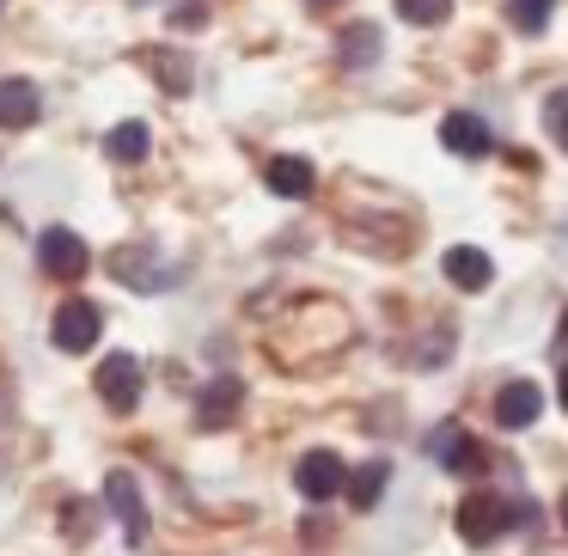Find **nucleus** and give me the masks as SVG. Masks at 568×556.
<instances>
[{
	"instance_id": "nucleus-6",
	"label": "nucleus",
	"mask_w": 568,
	"mask_h": 556,
	"mask_svg": "<svg viewBox=\"0 0 568 556\" xmlns=\"http://www.w3.org/2000/svg\"><path fill=\"white\" fill-rule=\"evenodd\" d=\"M343 483H348V471L336 453H306L294 465V489L306 495V502H331V495H343Z\"/></svg>"
},
{
	"instance_id": "nucleus-8",
	"label": "nucleus",
	"mask_w": 568,
	"mask_h": 556,
	"mask_svg": "<svg viewBox=\"0 0 568 556\" xmlns=\"http://www.w3.org/2000/svg\"><path fill=\"white\" fill-rule=\"evenodd\" d=\"M538 410H544V392L531 380H507L501 392H495V422H501V428H531Z\"/></svg>"
},
{
	"instance_id": "nucleus-20",
	"label": "nucleus",
	"mask_w": 568,
	"mask_h": 556,
	"mask_svg": "<svg viewBox=\"0 0 568 556\" xmlns=\"http://www.w3.org/2000/svg\"><path fill=\"white\" fill-rule=\"evenodd\" d=\"M507 13H514V31H526V38H538V31L550 26V0H514Z\"/></svg>"
},
{
	"instance_id": "nucleus-16",
	"label": "nucleus",
	"mask_w": 568,
	"mask_h": 556,
	"mask_svg": "<svg viewBox=\"0 0 568 556\" xmlns=\"http://www.w3.org/2000/svg\"><path fill=\"white\" fill-rule=\"evenodd\" d=\"M385 477H392V465H385V458H373V465H361L355 477L343 483V489H348V502H355V507H373V502H379V489H385Z\"/></svg>"
},
{
	"instance_id": "nucleus-13",
	"label": "nucleus",
	"mask_w": 568,
	"mask_h": 556,
	"mask_svg": "<svg viewBox=\"0 0 568 556\" xmlns=\"http://www.w3.org/2000/svg\"><path fill=\"white\" fill-rule=\"evenodd\" d=\"M263 178H270V190H275V196H287V202L312 196V184H318V172H312V160H294V153H282V160H270V165H263Z\"/></svg>"
},
{
	"instance_id": "nucleus-1",
	"label": "nucleus",
	"mask_w": 568,
	"mask_h": 556,
	"mask_svg": "<svg viewBox=\"0 0 568 556\" xmlns=\"http://www.w3.org/2000/svg\"><path fill=\"white\" fill-rule=\"evenodd\" d=\"M507 526H538V507L507 502V495H495V489H477V495L458 502V538L465 544H489V538H501Z\"/></svg>"
},
{
	"instance_id": "nucleus-15",
	"label": "nucleus",
	"mask_w": 568,
	"mask_h": 556,
	"mask_svg": "<svg viewBox=\"0 0 568 556\" xmlns=\"http://www.w3.org/2000/svg\"><path fill=\"white\" fill-rule=\"evenodd\" d=\"M148 148H153L148 123H116L111 135H104V153H111L116 165H141V160H148Z\"/></svg>"
},
{
	"instance_id": "nucleus-24",
	"label": "nucleus",
	"mask_w": 568,
	"mask_h": 556,
	"mask_svg": "<svg viewBox=\"0 0 568 556\" xmlns=\"http://www.w3.org/2000/svg\"><path fill=\"white\" fill-rule=\"evenodd\" d=\"M562 336H568V319H562Z\"/></svg>"
},
{
	"instance_id": "nucleus-14",
	"label": "nucleus",
	"mask_w": 568,
	"mask_h": 556,
	"mask_svg": "<svg viewBox=\"0 0 568 556\" xmlns=\"http://www.w3.org/2000/svg\"><path fill=\"white\" fill-rule=\"evenodd\" d=\"M38 123V87L31 80H0V129H31Z\"/></svg>"
},
{
	"instance_id": "nucleus-11",
	"label": "nucleus",
	"mask_w": 568,
	"mask_h": 556,
	"mask_svg": "<svg viewBox=\"0 0 568 556\" xmlns=\"http://www.w3.org/2000/svg\"><path fill=\"white\" fill-rule=\"evenodd\" d=\"M440 141L453 153H465V160H483V153L495 148V135H489V123H483V117H470V111H453L440 123Z\"/></svg>"
},
{
	"instance_id": "nucleus-12",
	"label": "nucleus",
	"mask_w": 568,
	"mask_h": 556,
	"mask_svg": "<svg viewBox=\"0 0 568 556\" xmlns=\"http://www.w3.org/2000/svg\"><path fill=\"white\" fill-rule=\"evenodd\" d=\"M111 270H116V282L141 287V294H153V287L172 282V270H153V251H148V245H123V251L111 257Z\"/></svg>"
},
{
	"instance_id": "nucleus-7",
	"label": "nucleus",
	"mask_w": 568,
	"mask_h": 556,
	"mask_svg": "<svg viewBox=\"0 0 568 556\" xmlns=\"http://www.w3.org/2000/svg\"><path fill=\"white\" fill-rule=\"evenodd\" d=\"M440 270H446V282H453V287H465V294H483V287L495 282L489 251H477V245H453V251L440 257Z\"/></svg>"
},
{
	"instance_id": "nucleus-4",
	"label": "nucleus",
	"mask_w": 568,
	"mask_h": 556,
	"mask_svg": "<svg viewBox=\"0 0 568 556\" xmlns=\"http://www.w3.org/2000/svg\"><path fill=\"white\" fill-rule=\"evenodd\" d=\"M104 502H111V514L123 519V538L135 544H148V502H141V483L129 477V471H111V477H104Z\"/></svg>"
},
{
	"instance_id": "nucleus-22",
	"label": "nucleus",
	"mask_w": 568,
	"mask_h": 556,
	"mask_svg": "<svg viewBox=\"0 0 568 556\" xmlns=\"http://www.w3.org/2000/svg\"><path fill=\"white\" fill-rule=\"evenodd\" d=\"M562 410H568V361H562Z\"/></svg>"
},
{
	"instance_id": "nucleus-2",
	"label": "nucleus",
	"mask_w": 568,
	"mask_h": 556,
	"mask_svg": "<svg viewBox=\"0 0 568 556\" xmlns=\"http://www.w3.org/2000/svg\"><path fill=\"white\" fill-rule=\"evenodd\" d=\"M99 331H104V312L92 306V300H62V306H55L50 336H55L62 355H87V348L99 343Z\"/></svg>"
},
{
	"instance_id": "nucleus-21",
	"label": "nucleus",
	"mask_w": 568,
	"mask_h": 556,
	"mask_svg": "<svg viewBox=\"0 0 568 556\" xmlns=\"http://www.w3.org/2000/svg\"><path fill=\"white\" fill-rule=\"evenodd\" d=\"M62 526H74V538H87V532H92V514H87V502H68V507H62Z\"/></svg>"
},
{
	"instance_id": "nucleus-18",
	"label": "nucleus",
	"mask_w": 568,
	"mask_h": 556,
	"mask_svg": "<svg viewBox=\"0 0 568 556\" xmlns=\"http://www.w3.org/2000/svg\"><path fill=\"white\" fill-rule=\"evenodd\" d=\"M397 13H404L409 26H446V19H453V0H397Z\"/></svg>"
},
{
	"instance_id": "nucleus-23",
	"label": "nucleus",
	"mask_w": 568,
	"mask_h": 556,
	"mask_svg": "<svg viewBox=\"0 0 568 556\" xmlns=\"http://www.w3.org/2000/svg\"><path fill=\"white\" fill-rule=\"evenodd\" d=\"M562 526H568V495H562Z\"/></svg>"
},
{
	"instance_id": "nucleus-25",
	"label": "nucleus",
	"mask_w": 568,
	"mask_h": 556,
	"mask_svg": "<svg viewBox=\"0 0 568 556\" xmlns=\"http://www.w3.org/2000/svg\"><path fill=\"white\" fill-rule=\"evenodd\" d=\"M312 7H324V0H312Z\"/></svg>"
},
{
	"instance_id": "nucleus-19",
	"label": "nucleus",
	"mask_w": 568,
	"mask_h": 556,
	"mask_svg": "<svg viewBox=\"0 0 568 556\" xmlns=\"http://www.w3.org/2000/svg\"><path fill=\"white\" fill-rule=\"evenodd\" d=\"M544 129H550V141L568 153V87H556L550 99H544Z\"/></svg>"
},
{
	"instance_id": "nucleus-9",
	"label": "nucleus",
	"mask_w": 568,
	"mask_h": 556,
	"mask_svg": "<svg viewBox=\"0 0 568 556\" xmlns=\"http://www.w3.org/2000/svg\"><path fill=\"white\" fill-rule=\"evenodd\" d=\"M428 458H434V465H446V471H477L483 465L477 441H470L458 422H440V428L428 434Z\"/></svg>"
},
{
	"instance_id": "nucleus-17",
	"label": "nucleus",
	"mask_w": 568,
	"mask_h": 556,
	"mask_svg": "<svg viewBox=\"0 0 568 556\" xmlns=\"http://www.w3.org/2000/svg\"><path fill=\"white\" fill-rule=\"evenodd\" d=\"M336 55H343V68H367L373 55H379V31H373V26L343 31V50H336Z\"/></svg>"
},
{
	"instance_id": "nucleus-5",
	"label": "nucleus",
	"mask_w": 568,
	"mask_h": 556,
	"mask_svg": "<svg viewBox=\"0 0 568 556\" xmlns=\"http://www.w3.org/2000/svg\"><path fill=\"white\" fill-rule=\"evenodd\" d=\"M99 397L116 410V416H129V410L141 404V361H135V355L99 361Z\"/></svg>"
},
{
	"instance_id": "nucleus-3",
	"label": "nucleus",
	"mask_w": 568,
	"mask_h": 556,
	"mask_svg": "<svg viewBox=\"0 0 568 556\" xmlns=\"http://www.w3.org/2000/svg\"><path fill=\"white\" fill-rule=\"evenodd\" d=\"M38 263L43 275H55V282H80V275L92 270V251L80 233H68V226H50V233L38 239Z\"/></svg>"
},
{
	"instance_id": "nucleus-10",
	"label": "nucleus",
	"mask_w": 568,
	"mask_h": 556,
	"mask_svg": "<svg viewBox=\"0 0 568 556\" xmlns=\"http://www.w3.org/2000/svg\"><path fill=\"white\" fill-rule=\"evenodd\" d=\"M239 404H245V385L226 373V380H214V385H202V397H196V422L202 428H226V422L239 416Z\"/></svg>"
}]
</instances>
